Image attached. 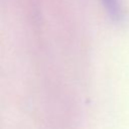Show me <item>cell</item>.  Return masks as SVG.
<instances>
[{
  "label": "cell",
  "mask_w": 129,
  "mask_h": 129,
  "mask_svg": "<svg viewBox=\"0 0 129 129\" xmlns=\"http://www.w3.org/2000/svg\"><path fill=\"white\" fill-rule=\"evenodd\" d=\"M104 8L114 20H120L123 16L122 4L120 0H101Z\"/></svg>",
  "instance_id": "obj_1"
}]
</instances>
